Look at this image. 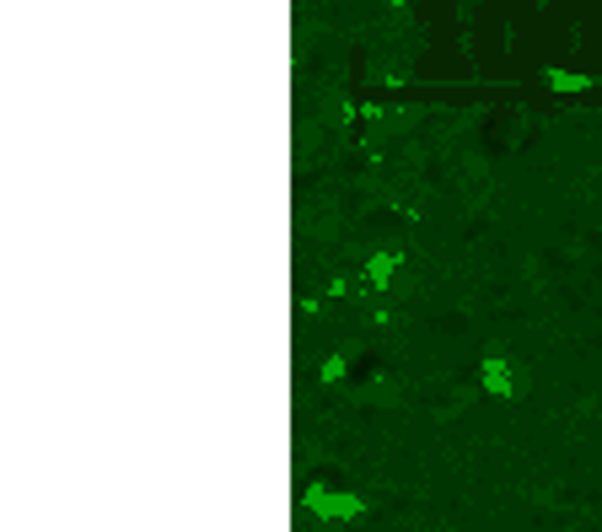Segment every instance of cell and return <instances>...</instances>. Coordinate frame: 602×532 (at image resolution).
<instances>
[{
	"mask_svg": "<svg viewBox=\"0 0 602 532\" xmlns=\"http://www.w3.org/2000/svg\"><path fill=\"white\" fill-rule=\"evenodd\" d=\"M479 376H484V387H490L495 398H512V393H516V387H512V360H506L501 350L484 355V371H479Z\"/></svg>",
	"mask_w": 602,
	"mask_h": 532,
	"instance_id": "cell-2",
	"label": "cell"
},
{
	"mask_svg": "<svg viewBox=\"0 0 602 532\" xmlns=\"http://www.w3.org/2000/svg\"><path fill=\"white\" fill-rule=\"evenodd\" d=\"M334 376H344V355H334V360L323 366V382H334Z\"/></svg>",
	"mask_w": 602,
	"mask_h": 532,
	"instance_id": "cell-5",
	"label": "cell"
},
{
	"mask_svg": "<svg viewBox=\"0 0 602 532\" xmlns=\"http://www.w3.org/2000/svg\"><path fill=\"white\" fill-rule=\"evenodd\" d=\"M398 264H404V259L382 248V253H371V259H366V280L382 290V285H393V280H398Z\"/></svg>",
	"mask_w": 602,
	"mask_h": 532,
	"instance_id": "cell-3",
	"label": "cell"
},
{
	"mask_svg": "<svg viewBox=\"0 0 602 532\" xmlns=\"http://www.w3.org/2000/svg\"><path fill=\"white\" fill-rule=\"evenodd\" d=\"M452 183H457V199H463L468 210H479V205H484V194H490V162H484L479 151H463Z\"/></svg>",
	"mask_w": 602,
	"mask_h": 532,
	"instance_id": "cell-1",
	"label": "cell"
},
{
	"mask_svg": "<svg viewBox=\"0 0 602 532\" xmlns=\"http://www.w3.org/2000/svg\"><path fill=\"white\" fill-rule=\"evenodd\" d=\"M549 82H554V87H560V91H581V87H587V82H581V76H565V71H554V76H549Z\"/></svg>",
	"mask_w": 602,
	"mask_h": 532,
	"instance_id": "cell-4",
	"label": "cell"
}]
</instances>
